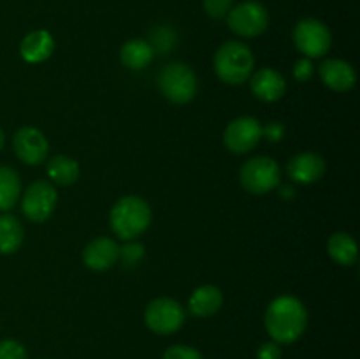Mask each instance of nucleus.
I'll use <instances>...</instances> for the list:
<instances>
[{
    "label": "nucleus",
    "mask_w": 360,
    "mask_h": 359,
    "mask_svg": "<svg viewBox=\"0 0 360 359\" xmlns=\"http://www.w3.org/2000/svg\"><path fill=\"white\" fill-rule=\"evenodd\" d=\"M227 25L241 37H259L269 27V13L257 0L238 4L227 13Z\"/></svg>",
    "instance_id": "423d86ee"
},
{
    "label": "nucleus",
    "mask_w": 360,
    "mask_h": 359,
    "mask_svg": "<svg viewBox=\"0 0 360 359\" xmlns=\"http://www.w3.org/2000/svg\"><path fill=\"white\" fill-rule=\"evenodd\" d=\"M21 194L18 172L9 165H0V211H9L16 206Z\"/></svg>",
    "instance_id": "4be33fe9"
},
{
    "label": "nucleus",
    "mask_w": 360,
    "mask_h": 359,
    "mask_svg": "<svg viewBox=\"0 0 360 359\" xmlns=\"http://www.w3.org/2000/svg\"><path fill=\"white\" fill-rule=\"evenodd\" d=\"M294 44L306 58H319L329 53L333 35L322 21L315 18H304L294 28Z\"/></svg>",
    "instance_id": "0eeeda50"
},
{
    "label": "nucleus",
    "mask_w": 360,
    "mask_h": 359,
    "mask_svg": "<svg viewBox=\"0 0 360 359\" xmlns=\"http://www.w3.org/2000/svg\"><path fill=\"white\" fill-rule=\"evenodd\" d=\"M224 305V294L214 285H202L195 289L188 299V310L195 317H211Z\"/></svg>",
    "instance_id": "f3484780"
},
{
    "label": "nucleus",
    "mask_w": 360,
    "mask_h": 359,
    "mask_svg": "<svg viewBox=\"0 0 360 359\" xmlns=\"http://www.w3.org/2000/svg\"><path fill=\"white\" fill-rule=\"evenodd\" d=\"M56 201H58V194H56V189L51 185V182L37 180L25 190L21 210L28 220L41 224L51 217Z\"/></svg>",
    "instance_id": "1a4fd4ad"
},
{
    "label": "nucleus",
    "mask_w": 360,
    "mask_h": 359,
    "mask_svg": "<svg viewBox=\"0 0 360 359\" xmlns=\"http://www.w3.org/2000/svg\"><path fill=\"white\" fill-rule=\"evenodd\" d=\"M327 252L333 260L341 266H354L359 257L357 241L347 232H336L327 241Z\"/></svg>",
    "instance_id": "6ab92c4d"
},
{
    "label": "nucleus",
    "mask_w": 360,
    "mask_h": 359,
    "mask_svg": "<svg viewBox=\"0 0 360 359\" xmlns=\"http://www.w3.org/2000/svg\"><path fill=\"white\" fill-rule=\"evenodd\" d=\"M0 359H28L27 348L16 340L0 341Z\"/></svg>",
    "instance_id": "5701e85b"
},
{
    "label": "nucleus",
    "mask_w": 360,
    "mask_h": 359,
    "mask_svg": "<svg viewBox=\"0 0 360 359\" xmlns=\"http://www.w3.org/2000/svg\"><path fill=\"white\" fill-rule=\"evenodd\" d=\"M266 331L278 345L294 344L308 326L306 306L294 296H280L267 306Z\"/></svg>",
    "instance_id": "f257e3e1"
},
{
    "label": "nucleus",
    "mask_w": 360,
    "mask_h": 359,
    "mask_svg": "<svg viewBox=\"0 0 360 359\" xmlns=\"http://www.w3.org/2000/svg\"><path fill=\"white\" fill-rule=\"evenodd\" d=\"M313 73H315V67H313L311 60L306 58V56L304 58L297 60V63H295V67H294L295 80L301 81V83H304V81L311 80Z\"/></svg>",
    "instance_id": "a878e982"
},
{
    "label": "nucleus",
    "mask_w": 360,
    "mask_h": 359,
    "mask_svg": "<svg viewBox=\"0 0 360 359\" xmlns=\"http://www.w3.org/2000/svg\"><path fill=\"white\" fill-rule=\"evenodd\" d=\"M281 358V348L276 341H267L262 344L257 351V359H280Z\"/></svg>",
    "instance_id": "cd10ccee"
},
{
    "label": "nucleus",
    "mask_w": 360,
    "mask_h": 359,
    "mask_svg": "<svg viewBox=\"0 0 360 359\" xmlns=\"http://www.w3.org/2000/svg\"><path fill=\"white\" fill-rule=\"evenodd\" d=\"M143 250H144L143 245L136 243V245L125 246V248L122 250V253H120V256H125L127 259L130 260V263H134V260H137L141 256H143Z\"/></svg>",
    "instance_id": "c85d7f7f"
},
{
    "label": "nucleus",
    "mask_w": 360,
    "mask_h": 359,
    "mask_svg": "<svg viewBox=\"0 0 360 359\" xmlns=\"http://www.w3.org/2000/svg\"><path fill=\"white\" fill-rule=\"evenodd\" d=\"M186 312L178 301L171 298H157L146 306L144 322L153 333L172 334L183 327Z\"/></svg>",
    "instance_id": "6e6552de"
},
{
    "label": "nucleus",
    "mask_w": 360,
    "mask_h": 359,
    "mask_svg": "<svg viewBox=\"0 0 360 359\" xmlns=\"http://www.w3.org/2000/svg\"><path fill=\"white\" fill-rule=\"evenodd\" d=\"M122 248L111 238H95L83 250V263L91 271H105L115 266L120 259Z\"/></svg>",
    "instance_id": "f8f14e48"
},
{
    "label": "nucleus",
    "mask_w": 360,
    "mask_h": 359,
    "mask_svg": "<svg viewBox=\"0 0 360 359\" xmlns=\"http://www.w3.org/2000/svg\"><path fill=\"white\" fill-rule=\"evenodd\" d=\"M250 87H252L253 95L260 101L276 102L285 95L287 81L274 69L264 67V69H259L253 74L252 80H250Z\"/></svg>",
    "instance_id": "2eb2a0df"
},
{
    "label": "nucleus",
    "mask_w": 360,
    "mask_h": 359,
    "mask_svg": "<svg viewBox=\"0 0 360 359\" xmlns=\"http://www.w3.org/2000/svg\"><path fill=\"white\" fill-rule=\"evenodd\" d=\"M294 189L288 185H283L281 187V197H285V199H288V197H294Z\"/></svg>",
    "instance_id": "c756f323"
},
{
    "label": "nucleus",
    "mask_w": 360,
    "mask_h": 359,
    "mask_svg": "<svg viewBox=\"0 0 360 359\" xmlns=\"http://www.w3.org/2000/svg\"><path fill=\"white\" fill-rule=\"evenodd\" d=\"M158 87L167 101L186 104L197 94V76L186 63L172 62L158 74Z\"/></svg>",
    "instance_id": "20e7f679"
},
{
    "label": "nucleus",
    "mask_w": 360,
    "mask_h": 359,
    "mask_svg": "<svg viewBox=\"0 0 360 359\" xmlns=\"http://www.w3.org/2000/svg\"><path fill=\"white\" fill-rule=\"evenodd\" d=\"M280 165L271 157H253L246 162L239 172V180L246 192L264 196L280 185Z\"/></svg>",
    "instance_id": "39448f33"
},
{
    "label": "nucleus",
    "mask_w": 360,
    "mask_h": 359,
    "mask_svg": "<svg viewBox=\"0 0 360 359\" xmlns=\"http://www.w3.org/2000/svg\"><path fill=\"white\" fill-rule=\"evenodd\" d=\"M111 229L118 238L130 241L143 234L151 224V208L143 197L125 196L112 206Z\"/></svg>",
    "instance_id": "f03ea898"
},
{
    "label": "nucleus",
    "mask_w": 360,
    "mask_h": 359,
    "mask_svg": "<svg viewBox=\"0 0 360 359\" xmlns=\"http://www.w3.org/2000/svg\"><path fill=\"white\" fill-rule=\"evenodd\" d=\"M4 143H6V136H4V130L0 129V150L4 148Z\"/></svg>",
    "instance_id": "7c9ffc66"
},
{
    "label": "nucleus",
    "mask_w": 360,
    "mask_h": 359,
    "mask_svg": "<svg viewBox=\"0 0 360 359\" xmlns=\"http://www.w3.org/2000/svg\"><path fill=\"white\" fill-rule=\"evenodd\" d=\"M255 58L245 42L229 41L217 49L214 73L227 84H243L252 74Z\"/></svg>",
    "instance_id": "7ed1b4c3"
},
{
    "label": "nucleus",
    "mask_w": 360,
    "mask_h": 359,
    "mask_svg": "<svg viewBox=\"0 0 360 359\" xmlns=\"http://www.w3.org/2000/svg\"><path fill=\"white\" fill-rule=\"evenodd\" d=\"M326 172V162L320 155L313 151H302V153L294 155L287 164V175L292 182L311 185L322 180Z\"/></svg>",
    "instance_id": "ddd939ff"
},
{
    "label": "nucleus",
    "mask_w": 360,
    "mask_h": 359,
    "mask_svg": "<svg viewBox=\"0 0 360 359\" xmlns=\"http://www.w3.org/2000/svg\"><path fill=\"white\" fill-rule=\"evenodd\" d=\"M25 231L21 222L14 215H0V253H14L23 245Z\"/></svg>",
    "instance_id": "aec40b11"
},
{
    "label": "nucleus",
    "mask_w": 360,
    "mask_h": 359,
    "mask_svg": "<svg viewBox=\"0 0 360 359\" xmlns=\"http://www.w3.org/2000/svg\"><path fill=\"white\" fill-rule=\"evenodd\" d=\"M285 132H287V129L281 122H269L262 127V136H266L271 143H278V141L283 139Z\"/></svg>",
    "instance_id": "bb28decb"
},
{
    "label": "nucleus",
    "mask_w": 360,
    "mask_h": 359,
    "mask_svg": "<svg viewBox=\"0 0 360 359\" xmlns=\"http://www.w3.org/2000/svg\"><path fill=\"white\" fill-rule=\"evenodd\" d=\"M155 56L153 46L144 39H130L120 49V58L125 67L132 70H141L151 63Z\"/></svg>",
    "instance_id": "a211bd4d"
},
{
    "label": "nucleus",
    "mask_w": 360,
    "mask_h": 359,
    "mask_svg": "<svg viewBox=\"0 0 360 359\" xmlns=\"http://www.w3.org/2000/svg\"><path fill=\"white\" fill-rule=\"evenodd\" d=\"M162 359H204L197 348L188 345H172L164 352Z\"/></svg>",
    "instance_id": "b1692460"
},
{
    "label": "nucleus",
    "mask_w": 360,
    "mask_h": 359,
    "mask_svg": "<svg viewBox=\"0 0 360 359\" xmlns=\"http://www.w3.org/2000/svg\"><path fill=\"white\" fill-rule=\"evenodd\" d=\"M232 4H234V0H202L204 11L214 20L227 16L229 11L232 9Z\"/></svg>",
    "instance_id": "393cba45"
},
{
    "label": "nucleus",
    "mask_w": 360,
    "mask_h": 359,
    "mask_svg": "<svg viewBox=\"0 0 360 359\" xmlns=\"http://www.w3.org/2000/svg\"><path fill=\"white\" fill-rule=\"evenodd\" d=\"M53 49H55V41H53V35L48 30L30 32L20 44L21 56L28 63L44 62L51 56Z\"/></svg>",
    "instance_id": "dca6fc26"
},
{
    "label": "nucleus",
    "mask_w": 360,
    "mask_h": 359,
    "mask_svg": "<svg viewBox=\"0 0 360 359\" xmlns=\"http://www.w3.org/2000/svg\"><path fill=\"white\" fill-rule=\"evenodd\" d=\"M48 176L56 185H72L79 178V164L67 155H55L48 162Z\"/></svg>",
    "instance_id": "412c9836"
},
{
    "label": "nucleus",
    "mask_w": 360,
    "mask_h": 359,
    "mask_svg": "<svg viewBox=\"0 0 360 359\" xmlns=\"http://www.w3.org/2000/svg\"><path fill=\"white\" fill-rule=\"evenodd\" d=\"M262 139V123L253 116H239L232 120L224 132V143L236 155L248 153Z\"/></svg>",
    "instance_id": "9d476101"
},
{
    "label": "nucleus",
    "mask_w": 360,
    "mask_h": 359,
    "mask_svg": "<svg viewBox=\"0 0 360 359\" xmlns=\"http://www.w3.org/2000/svg\"><path fill=\"white\" fill-rule=\"evenodd\" d=\"M18 158L27 165H39L48 158L49 144L44 134L35 127H21L13 137Z\"/></svg>",
    "instance_id": "9b49d317"
},
{
    "label": "nucleus",
    "mask_w": 360,
    "mask_h": 359,
    "mask_svg": "<svg viewBox=\"0 0 360 359\" xmlns=\"http://www.w3.org/2000/svg\"><path fill=\"white\" fill-rule=\"evenodd\" d=\"M319 74L323 84L334 92L352 90L355 87V81H357L354 67L340 58H329L320 63Z\"/></svg>",
    "instance_id": "4468645a"
}]
</instances>
